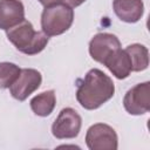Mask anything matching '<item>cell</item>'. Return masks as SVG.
<instances>
[{
	"label": "cell",
	"mask_w": 150,
	"mask_h": 150,
	"mask_svg": "<svg viewBox=\"0 0 150 150\" xmlns=\"http://www.w3.org/2000/svg\"><path fill=\"white\" fill-rule=\"evenodd\" d=\"M25 20V7L20 0H0V29L8 30Z\"/></svg>",
	"instance_id": "9"
},
{
	"label": "cell",
	"mask_w": 150,
	"mask_h": 150,
	"mask_svg": "<svg viewBox=\"0 0 150 150\" xmlns=\"http://www.w3.org/2000/svg\"><path fill=\"white\" fill-rule=\"evenodd\" d=\"M86 0H61L62 4L71 7V8H75V7H79L80 5H82Z\"/></svg>",
	"instance_id": "15"
},
{
	"label": "cell",
	"mask_w": 150,
	"mask_h": 150,
	"mask_svg": "<svg viewBox=\"0 0 150 150\" xmlns=\"http://www.w3.org/2000/svg\"><path fill=\"white\" fill-rule=\"evenodd\" d=\"M103 64L118 80L127 79L130 75V73L132 71L131 60H130L128 53L125 52V49H122V48H120L115 53H112L103 62Z\"/></svg>",
	"instance_id": "11"
},
{
	"label": "cell",
	"mask_w": 150,
	"mask_h": 150,
	"mask_svg": "<svg viewBox=\"0 0 150 150\" xmlns=\"http://www.w3.org/2000/svg\"><path fill=\"white\" fill-rule=\"evenodd\" d=\"M29 103H30V108L35 115L41 116V117L49 116L53 112L55 104H56L55 93H54V90L43 91V93L34 96Z\"/></svg>",
	"instance_id": "12"
},
{
	"label": "cell",
	"mask_w": 150,
	"mask_h": 150,
	"mask_svg": "<svg viewBox=\"0 0 150 150\" xmlns=\"http://www.w3.org/2000/svg\"><path fill=\"white\" fill-rule=\"evenodd\" d=\"M124 109L130 115H143L150 110V82L138 83L123 98Z\"/></svg>",
	"instance_id": "6"
},
{
	"label": "cell",
	"mask_w": 150,
	"mask_h": 150,
	"mask_svg": "<svg viewBox=\"0 0 150 150\" xmlns=\"http://www.w3.org/2000/svg\"><path fill=\"white\" fill-rule=\"evenodd\" d=\"M121 48V42L118 38L110 33H98L89 42V54L90 56L103 63L112 53Z\"/></svg>",
	"instance_id": "8"
},
{
	"label": "cell",
	"mask_w": 150,
	"mask_h": 150,
	"mask_svg": "<svg viewBox=\"0 0 150 150\" xmlns=\"http://www.w3.org/2000/svg\"><path fill=\"white\" fill-rule=\"evenodd\" d=\"M115 94L112 80L97 68L90 69L76 90V100L87 110L100 108Z\"/></svg>",
	"instance_id": "1"
},
{
	"label": "cell",
	"mask_w": 150,
	"mask_h": 150,
	"mask_svg": "<svg viewBox=\"0 0 150 150\" xmlns=\"http://www.w3.org/2000/svg\"><path fill=\"white\" fill-rule=\"evenodd\" d=\"M73 21V8L62 2L46 6L41 14V28L48 38L63 34L70 28Z\"/></svg>",
	"instance_id": "3"
},
{
	"label": "cell",
	"mask_w": 150,
	"mask_h": 150,
	"mask_svg": "<svg viewBox=\"0 0 150 150\" xmlns=\"http://www.w3.org/2000/svg\"><path fill=\"white\" fill-rule=\"evenodd\" d=\"M41 5H43L45 7L46 6H50V5H54V4H57V2H61V0H39Z\"/></svg>",
	"instance_id": "16"
},
{
	"label": "cell",
	"mask_w": 150,
	"mask_h": 150,
	"mask_svg": "<svg viewBox=\"0 0 150 150\" xmlns=\"http://www.w3.org/2000/svg\"><path fill=\"white\" fill-rule=\"evenodd\" d=\"M21 69L12 62H0V89L9 88L18 79Z\"/></svg>",
	"instance_id": "14"
},
{
	"label": "cell",
	"mask_w": 150,
	"mask_h": 150,
	"mask_svg": "<svg viewBox=\"0 0 150 150\" xmlns=\"http://www.w3.org/2000/svg\"><path fill=\"white\" fill-rule=\"evenodd\" d=\"M41 82L42 75L39 70L33 68H23L21 69L15 82L9 87L11 95L18 101H25L40 87Z\"/></svg>",
	"instance_id": "7"
},
{
	"label": "cell",
	"mask_w": 150,
	"mask_h": 150,
	"mask_svg": "<svg viewBox=\"0 0 150 150\" xmlns=\"http://www.w3.org/2000/svg\"><path fill=\"white\" fill-rule=\"evenodd\" d=\"M128 53L131 64L132 71H142L148 68L149 66V50L145 46L141 43H132L125 48Z\"/></svg>",
	"instance_id": "13"
},
{
	"label": "cell",
	"mask_w": 150,
	"mask_h": 150,
	"mask_svg": "<svg viewBox=\"0 0 150 150\" xmlns=\"http://www.w3.org/2000/svg\"><path fill=\"white\" fill-rule=\"evenodd\" d=\"M112 8L118 19L128 23L137 22L144 13L142 0H114Z\"/></svg>",
	"instance_id": "10"
},
{
	"label": "cell",
	"mask_w": 150,
	"mask_h": 150,
	"mask_svg": "<svg viewBox=\"0 0 150 150\" xmlns=\"http://www.w3.org/2000/svg\"><path fill=\"white\" fill-rule=\"evenodd\" d=\"M6 32L8 40L19 52L26 55L39 54L48 43V36L43 32L35 30L33 25L26 19Z\"/></svg>",
	"instance_id": "2"
},
{
	"label": "cell",
	"mask_w": 150,
	"mask_h": 150,
	"mask_svg": "<svg viewBox=\"0 0 150 150\" xmlns=\"http://www.w3.org/2000/svg\"><path fill=\"white\" fill-rule=\"evenodd\" d=\"M82 118L73 108H63L52 125V134L57 139L75 138L81 130Z\"/></svg>",
	"instance_id": "5"
},
{
	"label": "cell",
	"mask_w": 150,
	"mask_h": 150,
	"mask_svg": "<svg viewBox=\"0 0 150 150\" xmlns=\"http://www.w3.org/2000/svg\"><path fill=\"white\" fill-rule=\"evenodd\" d=\"M86 144L90 150H116L118 146V137L110 125L96 123L87 130Z\"/></svg>",
	"instance_id": "4"
}]
</instances>
